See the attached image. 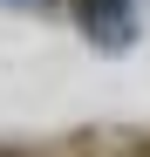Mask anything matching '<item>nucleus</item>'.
Returning a JSON list of instances; mask_svg holds the SVG:
<instances>
[{"label":"nucleus","mask_w":150,"mask_h":157,"mask_svg":"<svg viewBox=\"0 0 150 157\" xmlns=\"http://www.w3.org/2000/svg\"><path fill=\"white\" fill-rule=\"evenodd\" d=\"M75 21L103 55H123L137 41V0H75Z\"/></svg>","instance_id":"f257e3e1"}]
</instances>
